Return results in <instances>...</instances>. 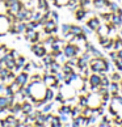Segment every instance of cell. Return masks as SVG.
<instances>
[{
  "instance_id": "6da1fadb",
  "label": "cell",
  "mask_w": 122,
  "mask_h": 127,
  "mask_svg": "<svg viewBox=\"0 0 122 127\" xmlns=\"http://www.w3.org/2000/svg\"><path fill=\"white\" fill-rule=\"evenodd\" d=\"M11 18L7 13L0 15V35H5L9 33V28H11Z\"/></svg>"
},
{
  "instance_id": "7a4b0ae2",
  "label": "cell",
  "mask_w": 122,
  "mask_h": 127,
  "mask_svg": "<svg viewBox=\"0 0 122 127\" xmlns=\"http://www.w3.org/2000/svg\"><path fill=\"white\" fill-rule=\"evenodd\" d=\"M30 50H32V53L36 56H38V58H42L43 55H46V47L43 46V43H34L30 47Z\"/></svg>"
},
{
  "instance_id": "3957f363",
  "label": "cell",
  "mask_w": 122,
  "mask_h": 127,
  "mask_svg": "<svg viewBox=\"0 0 122 127\" xmlns=\"http://www.w3.org/2000/svg\"><path fill=\"white\" fill-rule=\"evenodd\" d=\"M15 81H16L20 87H25V85H28V83H29V75H28L26 72H24V71H21L20 73L16 75Z\"/></svg>"
},
{
  "instance_id": "277c9868",
  "label": "cell",
  "mask_w": 122,
  "mask_h": 127,
  "mask_svg": "<svg viewBox=\"0 0 122 127\" xmlns=\"http://www.w3.org/2000/svg\"><path fill=\"white\" fill-rule=\"evenodd\" d=\"M57 21H54V20H49L43 24V30H45V33L46 34H54L55 32H57V24H55Z\"/></svg>"
},
{
  "instance_id": "5b68a950",
  "label": "cell",
  "mask_w": 122,
  "mask_h": 127,
  "mask_svg": "<svg viewBox=\"0 0 122 127\" xmlns=\"http://www.w3.org/2000/svg\"><path fill=\"white\" fill-rule=\"evenodd\" d=\"M91 67L93 71H104V69H106V63L104 62L102 59H95L91 62Z\"/></svg>"
},
{
  "instance_id": "8992f818",
  "label": "cell",
  "mask_w": 122,
  "mask_h": 127,
  "mask_svg": "<svg viewBox=\"0 0 122 127\" xmlns=\"http://www.w3.org/2000/svg\"><path fill=\"white\" fill-rule=\"evenodd\" d=\"M76 53H78V49H76V46H74V45H67L63 47V54H64V56H67V58H74V56L76 55Z\"/></svg>"
},
{
  "instance_id": "52a82bcc",
  "label": "cell",
  "mask_w": 122,
  "mask_h": 127,
  "mask_svg": "<svg viewBox=\"0 0 122 127\" xmlns=\"http://www.w3.org/2000/svg\"><path fill=\"white\" fill-rule=\"evenodd\" d=\"M21 110H22V113H25V114L28 115V114H32L33 111H34V105L30 102V101H24L21 103Z\"/></svg>"
},
{
  "instance_id": "ba28073f",
  "label": "cell",
  "mask_w": 122,
  "mask_h": 127,
  "mask_svg": "<svg viewBox=\"0 0 122 127\" xmlns=\"http://www.w3.org/2000/svg\"><path fill=\"white\" fill-rule=\"evenodd\" d=\"M45 102H50L51 100H54V88L49 87L46 89V93H45V97H43Z\"/></svg>"
},
{
  "instance_id": "9c48e42d",
  "label": "cell",
  "mask_w": 122,
  "mask_h": 127,
  "mask_svg": "<svg viewBox=\"0 0 122 127\" xmlns=\"http://www.w3.org/2000/svg\"><path fill=\"white\" fill-rule=\"evenodd\" d=\"M42 59H43V64L47 68H49V65L54 62V56L53 55H43V56H42Z\"/></svg>"
},
{
  "instance_id": "30bf717a",
  "label": "cell",
  "mask_w": 122,
  "mask_h": 127,
  "mask_svg": "<svg viewBox=\"0 0 122 127\" xmlns=\"http://www.w3.org/2000/svg\"><path fill=\"white\" fill-rule=\"evenodd\" d=\"M70 33H72L75 37H78L81 34V29L79 26H70Z\"/></svg>"
},
{
  "instance_id": "8fae6325",
  "label": "cell",
  "mask_w": 122,
  "mask_h": 127,
  "mask_svg": "<svg viewBox=\"0 0 122 127\" xmlns=\"http://www.w3.org/2000/svg\"><path fill=\"white\" fill-rule=\"evenodd\" d=\"M26 63V59H25V56H17L16 58V65H20V67H24Z\"/></svg>"
},
{
  "instance_id": "7c38bea8",
  "label": "cell",
  "mask_w": 122,
  "mask_h": 127,
  "mask_svg": "<svg viewBox=\"0 0 122 127\" xmlns=\"http://www.w3.org/2000/svg\"><path fill=\"white\" fill-rule=\"evenodd\" d=\"M11 72V69H8L7 67H3L1 69H0V77H1V80H4L7 76H8V73Z\"/></svg>"
},
{
  "instance_id": "4fadbf2b",
  "label": "cell",
  "mask_w": 122,
  "mask_h": 127,
  "mask_svg": "<svg viewBox=\"0 0 122 127\" xmlns=\"http://www.w3.org/2000/svg\"><path fill=\"white\" fill-rule=\"evenodd\" d=\"M53 109V103H43V109H42L41 111L42 113H45V114H47V113H50V110Z\"/></svg>"
},
{
  "instance_id": "5bb4252c",
  "label": "cell",
  "mask_w": 122,
  "mask_h": 127,
  "mask_svg": "<svg viewBox=\"0 0 122 127\" xmlns=\"http://www.w3.org/2000/svg\"><path fill=\"white\" fill-rule=\"evenodd\" d=\"M89 81H91V84H92L93 87H96V85H98V84L101 83V79L98 77V76H91V80H89Z\"/></svg>"
},
{
  "instance_id": "9a60e30c",
  "label": "cell",
  "mask_w": 122,
  "mask_h": 127,
  "mask_svg": "<svg viewBox=\"0 0 122 127\" xmlns=\"http://www.w3.org/2000/svg\"><path fill=\"white\" fill-rule=\"evenodd\" d=\"M88 26H89L91 29H96V28L98 26V20L97 18H92V20L88 22Z\"/></svg>"
},
{
  "instance_id": "2e32d148",
  "label": "cell",
  "mask_w": 122,
  "mask_h": 127,
  "mask_svg": "<svg viewBox=\"0 0 122 127\" xmlns=\"http://www.w3.org/2000/svg\"><path fill=\"white\" fill-rule=\"evenodd\" d=\"M70 113H71V109H70L68 106H62V107L59 109V114H67V115H68Z\"/></svg>"
},
{
  "instance_id": "e0dca14e",
  "label": "cell",
  "mask_w": 122,
  "mask_h": 127,
  "mask_svg": "<svg viewBox=\"0 0 122 127\" xmlns=\"http://www.w3.org/2000/svg\"><path fill=\"white\" fill-rule=\"evenodd\" d=\"M29 81H32V83L42 81V77L40 76V75H33V76H29Z\"/></svg>"
},
{
  "instance_id": "ac0fdd59",
  "label": "cell",
  "mask_w": 122,
  "mask_h": 127,
  "mask_svg": "<svg viewBox=\"0 0 122 127\" xmlns=\"http://www.w3.org/2000/svg\"><path fill=\"white\" fill-rule=\"evenodd\" d=\"M51 126H54V127H59V126H62V123H60V121L58 117H54L53 121H51Z\"/></svg>"
},
{
  "instance_id": "d6986e66",
  "label": "cell",
  "mask_w": 122,
  "mask_h": 127,
  "mask_svg": "<svg viewBox=\"0 0 122 127\" xmlns=\"http://www.w3.org/2000/svg\"><path fill=\"white\" fill-rule=\"evenodd\" d=\"M84 15H85V12H84L83 9H81V11H78L76 12V18H78V20H81V18L84 17Z\"/></svg>"
},
{
  "instance_id": "ffe728a7",
  "label": "cell",
  "mask_w": 122,
  "mask_h": 127,
  "mask_svg": "<svg viewBox=\"0 0 122 127\" xmlns=\"http://www.w3.org/2000/svg\"><path fill=\"white\" fill-rule=\"evenodd\" d=\"M62 32H63V34H67V33H70V25H63V26H62Z\"/></svg>"
},
{
  "instance_id": "44dd1931",
  "label": "cell",
  "mask_w": 122,
  "mask_h": 127,
  "mask_svg": "<svg viewBox=\"0 0 122 127\" xmlns=\"http://www.w3.org/2000/svg\"><path fill=\"white\" fill-rule=\"evenodd\" d=\"M104 3H105L104 0H96V1H95V5L100 8V7H102V5H104Z\"/></svg>"
},
{
  "instance_id": "7402d4cb",
  "label": "cell",
  "mask_w": 122,
  "mask_h": 127,
  "mask_svg": "<svg viewBox=\"0 0 122 127\" xmlns=\"http://www.w3.org/2000/svg\"><path fill=\"white\" fill-rule=\"evenodd\" d=\"M9 53H11V55H12V56H13V58H15V59L17 58V56H20V54H18L16 50H11V51H9Z\"/></svg>"
},
{
  "instance_id": "603a6c76",
  "label": "cell",
  "mask_w": 122,
  "mask_h": 127,
  "mask_svg": "<svg viewBox=\"0 0 122 127\" xmlns=\"http://www.w3.org/2000/svg\"><path fill=\"white\" fill-rule=\"evenodd\" d=\"M117 49H122V43H121V42L118 41V42H117Z\"/></svg>"
},
{
  "instance_id": "cb8c5ba5",
  "label": "cell",
  "mask_w": 122,
  "mask_h": 127,
  "mask_svg": "<svg viewBox=\"0 0 122 127\" xmlns=\"http://www.w3.org/2000/svg\"><path fill=\"white\" fill-rule=\"evenodd\" d=\"M112 91H113V92L117 91V85H112Z\"/></svg>"
},
{
  "instance_id": "d4e9b609",
  "label": "cell",
  "mask_w": 122,
  "mask_h": 127,
  "mask_svg": "<svg viewBox=\"0 0 122 127\" xmlns=\"http://www.w3.org/2000/svg\"><path fill=\"white\" fill-rule=\"evenodd\" d=\"M3 67H4V64H3V63H1V62H0V69H1V68H3Z\"/></svg>"
}]
</instances>
